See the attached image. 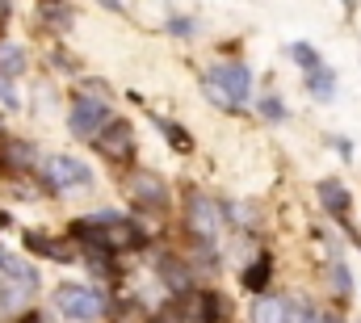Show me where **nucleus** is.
I'll list each match as a JSON object with an SVG mask.
<instances>
[{"instance_id": "f257e3e1", "label": "nucleus", "mask_w": 361, "mask_h": 323, "mask_svg": "<svg viewBox=\"0 0 361 323\" xmlns=\"http://www.w3.org/2000/svg\"><path fill=\"white\" fill-rule=\"evenodd\" d=\"M55 303H59V311L68 315V319H76V323H89L97 319L105 307H101V298L92 294L89 286H63L59 294H55Z\"/></svg>"}, {"instance_id": "f03ea898", "label": "nucleus", "mask_w": 361, "mask_h": 323, "mask_svg": "<svg viewBox=\"0 0 361 323\" xmlns=\"http://www.w3.org/2000/svg\"><path fill=\"white\" fill-rule=\"evenodd\" d=\"M42 176H47L51 189H80V185H92V172L80 160H72V156H51L47 168H42Z\"/></svg>"}, {"instance_id": "7ed1b4c3", "label": "nucleus", "mask_w": 361, "mask_h": 323, "mask_svg": "<svg viewBox=\"0 0 361 323\" xmlns=\"http://www.w3.org/2000/svg\"><path fill=\"white\" fill-rule=\"evenodd\" d=\"M210 84H214L231 105H240V101L248 97V88H252V72H248L244 63H219V68L210 72Z\"/></svg>"}, {"instance_id": "20e7f679", "label": "nucleus", "mask_w": 361, "mask_h": 323, "mask_svg": "<svg viewBox=\"0 0 361 323\" xmlns=\"http://www.w3.org/2000/svg\"><path fill=\"white\" fill-rule=\"evenodd\" d=\"M97 147H101V156H109V160H130V156H135V130L114 118V122H105V130L97 135Z\"/></svg>"}, {"instance_id": "39448f33", "label": "nucleus", "mask_w": 361, "mask_h": 323, "mask_svg": "<svg viewBox=\"0 0 361 323\" xmlns=\"http://www.w3.org/2000/svg\"><path fill=\"white\" fill-rule=\"evenodd\" d=\"M105 122H109V114H105V105H101V101L80 97V101L72 105V135H80V139H97Z\"/></svg>"}, {"instance_id": "423d86ee", "label": "nucleus", "mask_w": 361, "mask_h": 323, "mask_svg": "<svg viewBox=\"0 0 361 323\" xmlns=\"http://www.w3.org/2000/svg\"><path fill=\"white\" fill-rule=\"evenodd\" d=\"M189 223H193V231H197V236H214V231H219V223H223V214H219V206H214L210 197L193 193V197H189Z\"/></svg>"}, {"instance_id": "0eeeda50", "label": "nucleus", "mask_w": 361, "mask_h": 323, "mask_svg": "<svg viewBox=\"0 0 361 323\" xmlns=\"http://www.w3.org/2000/svg\"><path fill=\"white\" fill-rule=\"evenodd\" d=\"M185 315H189V323H223L227 319V303L219 294H193Z\"/></svg>"}, {"instance_id": "6e6552de", "label": "nucleus", "mask_w": 361, "mask_h": 323, "mask_svg": "<svg viewBox=\"0 0 361 323\" xmlns=\"http://www.w3.org/2000/svg\"><path fill=\"white\" fill-rule=\"evenodd\" d=\"M130 193H135L139 202H147V206H164V202H169V193H164L160 176H152V172H139V176L130 181Z\"/></svg>"}, {"instance_id": "1a4fd4ad", "label": "nucleus", "mask_w": 361, "mask_h": 323, "mask_svg": "<svg viewBox=\"0 0 361 323\" xmlns=\"http://www.w3.org/2000/svg\"><path fill=\"white\" fill-rule=\"evenodd\" d=\"M319 202H324L336 219H345V214H349V189H345V185H336V181H324V185H319Z\"/></svg>"}, {"instance_id": "9d476101", "label": "nucleus", "mask_w": 361, "mask_h": 323, "mask_svg": "<svg viewBox=\"0 0 361 323\" xmlns=\"http://www.w3.org/2000/svg\"><path fill=\"white\" fill-rule=\"evenodd\" d=\"M252 323H286V303L281 298H257Z\"/></svg>"}, {"instance_id": "9b49d317", "label": "nucleus", "mask_w": 361, "mask_h": 323, "mask_svg": "<svg viewBox=\"0 0 361 323\" xmlns=\"http://www.w3.org/2000/svg\"><path fill=\"white\" fill-rule=\"evenodd\" d=\"M244 286L248 290H265L269 286V256H261L252 269H244Z\"/></svg>"}, {"instance_id": "f8f14e48", "label": "nucleus", "mask_w": 361, "mask_h": 323, "mask_svg": "<svg viewBox=\"0 0 361 323\" xmlns=\"http://www.w3.org/2000/svg\"><path fill=\"white\" fill-rule=\"evenodd\" d=\"M332 72H328V68H315V72H311V92H315V97H319V101H328V97H332Z\"/></svg>"}, {"instance_id": "ddd939ff", "label": "nucleus", "mask_w": 361, "mask_h": 323, "mask_svg": "<svg viewBox=\"0 0 361 323\" xmlns=\"http://www.w3.org/2000/svg\"><path fill=\"white\" fill-rule=\"evenodd\" d=\"M160 273L169 277V286H173V290H189V273L180 269L177 260H160Z\"/></svg>"}, {"instance_id": "4468645a", "label": "nucleus", "mask_w": 361, "mask_h": 323, "mask_svg": "<svg viewBox=\"0 0 361 323\" xmlns=\"http://www.w3.org/2000/svg\"><path fill=\"white\" fill-rule=\"evenodd\" d=\"M25 68V55L17 47H0V72H21Z\"/></svg>"}, {"instance_id": "2eb2a0df", "label": "nucleus", "mask_w": 361, "mask_h": 323, "mask_svg": "<svg viewBox=\"0 0 361 323\" xmlns=\"http://www.w3.org/2000/svg\"><path fill=\"white\" fill-rule=\"evenodd\" d=\"M160 130H164V135H169V143H173V147H177V152H189V147H193V139H189V135H185V130H177V126H173V122H160Z\"/></svg>"}, {"instance_id": "dca6fc26", "label": "nucleus", "mask_w": 361, "mask_h": 323, "mask_svg": "<svg viewBox=\"0 0 361 323\" xmlns=\"http://www.w3.org/2000/svg\"><path fill=\"white\" fill-rule=\"evenodd\" d=\"M294 59H298L302 68H311V72H315V68H324V63H319V55H315L307 42H298V47H294Z\"/></svg>"}, {"instance_id": "f3484780", "label": "nucleus", "mask_w": 361, "mask_h": 323, "mask_svg": "<svg viewBox=\"0 0 361 323\" xmlns=\"http://www.w3.org/2000/svg\"><path fill=\"white\" fill-rule=\"evenodd\" d=\"M4 164H8V168H25V164H30V152H25L21 143H13V147L4 152Z\"/></svg>"}, {"instance_id": "a211bd4d", "label": "nucleus", "mask_w": 361, "mask_h": 323, "mask_svg": "<svg viewBox=\"0 0 361 323\" xmlns=\"http://www.w3.org/2000/svg\"><path fill=\"white\" fill-rule=\"evenodd\" d=\"M17 303H21L17 286H0V311H17Z\"/></svg>"}, {"instance_id": "6ab92c4d", "label": "nucleus", "mask_w": 361, "mask_h": 323, "mask_svg": "<svg viewBox=\"0 0 361 323\" xmlns=\"http://www.w3.org/2000/svg\"><path fill=\"white\" fill-rule=\"evenodd\" d=\"M42 13L47 17H59V25H68V17H72V8H63V4H42Z\"/></svg>"}, {"instance_id": "aec40b11", "label": "nucleus", "mask_w": 361, "mask_h": 323, "mask_svg": "<svg viewBox=\"0 0 361 323\" xmlns=\"http://www.w3.org/2000/svg\"><path fill=\"white\" fill-rule=\"evenodd\" d=\"M265 114H269V118H286V105H281V101H265Z\"/></svg>"}, {"instance_id": "412c9836", "label": "nucleus", "mask_w": 361, "mask_h": 323, "mask_svg": "<svg viewBox=\"0 0 361 323\" xmlns=\"http://www.w3.org/2000/svg\"><path fill=\"white\" fill-rule=\"evenodd\" d=\"M0 101H4V105H17V92H13L4 80H0Z\"/></svg>"}, {"instance_id": "4be33fe9", "label": "nucleus", "mask_w": 361, "mask_h": 323, "mask_svg": "<svg viewBox=\"0 0 361 323\" xmlns=\"http://www.w3.org/2000/svg\"><path fill=\"white\" fill-rule=\"evenodd\" d=\"M173 30H177V34H189L193 25H189V17H173Z\"/></svg>"}, {"instance_id": "5701e85b", "label": "nucleus", "mask_w": 361, "mask_h": 323, "mask_svg": "<svg viewBox=\"0 0 361 323\" xmlns=\"http://www.w3.org/2000/svg\"><path fill=\"white\" fill-rule=\"evenodd\" d=\"M25 323H42V319H38V315H30V319H25Z\"/></svg>"}, {"instance_id": "b1692460", "label": "nucleus", "mask_w": 361, "mask_h": 323, "mask_svg": "<svg viewBox=\"0 0 361 323\" xmlns=\"http://www.w3.org/2000/svg\"><path fill=\"white\" fill-rule=\"evenodd\" d=\"M0 264H4V252H0Z\"/></svg>"}, {"instance_id": "393cba45", "label": "nucleus", "mask_w": 361, "mask_h": 323, "mask_svg": "<svg viewBox=\"0 0 361 323\" xmlns=\"http://www.w3.org/2000/svg\"><path fill=\"white\" fill-rule=\"evenodd\" d=\"M0 227H4V214H0Z\"/></svg>"}, {"instance_id": "a878e982", "label": "nucleus", "mask_w": 361, "mask_h": 323, "mask_svg": "<svg viewBox=\"0 0 361 323\" xmlns=\"http://www.w3.org/2000/svg\"><path fill=\"white\" fill-rule=\"evenodd\" d=\"M298 323H311V319H298Z\"/></svg>"}]
</instances>
